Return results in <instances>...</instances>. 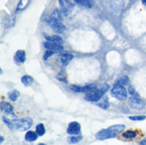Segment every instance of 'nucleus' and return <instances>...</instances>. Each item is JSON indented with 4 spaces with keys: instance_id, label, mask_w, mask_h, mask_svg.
I'll list each match as a JSON object with an SVG mask.
<instances>
[{
    "instance_id": "7c9ffc66",
    "label": "nucleus",
    "mask_w": 146,
    "mask_h": 145,
    "mask_svg": "<svg viewBox=\"0 0 146 145\" xmlns=\"http://www.w3.org/2000/svg\"><path fill=\"white\" fill-rule=\"evenodd\" d=\"M139 144H140L141 145H146V138H144V139H143Z\"/></svg>"
},
{
    "instance_id": "f3484780",
    "label": "nucleus",
    "mask_w": 146,
    "mask_h": 145,
    "mask_svg": "<svg viewBox=\"0 0 146 145\" xmlns=\"http://www.w3.org/2000/svg\"><path fill=\"white\" fill-rule=\"evenodd\" d=\"M73 58H74V56L72 54H70V53H63L61 56V62L65 67L68 63H70V62L73 60Z\"/></svg>"
},
{
    "instance_id": "6ab92c4d",
    "label": "nucleus",
    "mask_w": 146,
    "mask_h": 145,
    "mask_svg": "<svg viewBox=\"0 0 146 145\" xmlns=\"http://www.w3.org/2000/svg\"><path fill=\"white\" fill-rule=\"evenodd\" d=\"M33 81H34L33 78L32 76H30V75H24L21 78V83L25 86H27H27H30L31 85H33Z\"/></svg>"
},
{
    "instance_id": "1a4fd4ad",
    "label": "nucleus",
    "mask_w": 146,
    "mask_h": 145,
    "mask_svg": "<svg viewBox=\"0 0 146 145\" xmlns=\"http://www.w3.org/2000/svg\"><path fill=\"white\" fill-rule=\"evenodd\" d=\"M80 131H81L80 125V123H78L76 121L70 122L67 128V132L69 135H80Z\"/></svg>"
},
{
    "instance_id": "393cba45",
    "label": "nucleus",
    "mask_w": 146,
    "mask_h": 145,
    "mask_svg": "<svg viewBox=\"0 0 146 145\" xmlns=\"http://www.w3.org/2000/svg\"><path fill=\"white\" fill-rule=\"evenodd\" d=\"M97 105L99 108L103 109H108L110 108V103H109V100H108L107 97L104 98V99H103L100 103H98Z\"/></svg>"
},
{
    "instance_id": "2eb2a0df",
    "label": "nucleus",
    "mask_w": 146,
    "mask_h": 145,
    "mask_svg": "<svg viewBox=\"0 0 146 145\" xmlns=\"http://www.w3.org/2000/svg\"><path fill=\"white\" fill-rule=\"evenodd\" d=\"M62 21V12L58 9H55L53 10V12L51 13V15L48 20V23L50 21Z\"/></svg>"
},
{
    "instance_id": "a211bd4d",
    "label": "nucleus",
    "mask_w": 146,
    "mask_h": 145,
    "mask_svg": "<svg viewBox=\"0 0 146 145\" xmlns=\"http://www.w3.org/2000/svg\"><path fill=\"white\" fill-rule=\"evenodd\" d=\"M30 2H31V0H20L18 4H17L15 11L20 12V11H22V10L26 9L27 8V6L29 5Z\"/></svg>"
},
{
    "instance_id": "0eeeda50",
    "label": "nucleus",
    "mask_w": 146,
    "mask_h": 145,
    "mask_svg": "<svg viewBox=\"0 0 146 145\" xmlns=\"http://www.w3.org/2000/svg\"><path fill=\"white\" fill-rule=\"evenodd\" d=\"M48 24L50 25L51 30L57 34L62 33L66 29L64 24L62 23V21H53L49 22Z\"/></svg>"
},
{
    "instance_id": "9d476101",
    "label": "nucleus",
    "mask_w": 146,
    "mask_h": 145,
    "mask_svg": "<svg viewBox=\"0 0 146 145\" xmlns=\"http://www.w3.org/2000/svg\"><path fill=\"white\" fill-rule=\"evenodd\" d=\"M44 47L47 49V50H50L54 52H62L63 50V47L59 44H56V43H53V42H50V41H46L44 43Z\"/></svg>"
},
{
    "instance_id": "9b49d317",
    "label": "nucleus",
    "mask_w": 146,
    "mask_h": 145,
    "mask_svg": "<svg viewBox=\"0 0 146 145\" xmlns=\"http://www.w3.org/2000/svg\"><path fill=\"white\" fill-rule=\"evenodd\" d=\"M1 110H2V112H3L7 115L15 116V113H14V110H13V107L8 102L3 101L1 103Z\"/></svg>"
},
{
    "instance_id": "b1692460",
    "label": "nucleus",
    "mask_w": 146,
    "mask_h": 145,
    "mask_svg": "<svg viewBox=\"0 0 146 145\" xmlns=\"http://www.w3.org/2000/svg\"><path fill=\"white\" fill-rule=\"evenodd\" d=\"M8 97H9V98L11 101L15 102V101L17 100V98L20 97V92H19L18 91H16V90H14V91L9 92Z\"/></svg>"
},
{
    "instance_id": "6e6552de",
    "label": "nucleus",
    "mask_w": 146,
    "mask_h": 145,
    "mask_svg": "<svg viewBox=\"0 0 146 145\" xmlns=\"http://www.w3.org/2000/svg\"><path fill=\"white\" fill-rule=\"evenodd\" d=\"M98 86L96 85H89L85 86H79V85H71V90L75 92H82V93H88L90 91H94L97 89Z\"/></svg>"
},
{
    "instance_id": "39448f33",
    "label": "nucleus",
    "mask_w": 146,
    "mask_h": 145,
    "mask_svg": "<svg viewBox=\"0 0 146 145\" xmlns=\"http://www.w3.org/2000/svg\"><path fill=\"white\" fill-rule=\"evenodd\" d=\"M128 105L135 110H143L145 109V103L139 96H132L128 99Z\"/></svg>"
},
{
    "instance_id": "20e7f679",
    "label": "nucleus",
    "mask_w": 146,
    "mask_h": 145,
    "mask_svg": "<svg viewBox=\"0 0 146 145\" xmlns=\"http://www.w3.org/2000/svg\"><path fill=\"white\" fill-rule=\"evenodd\" d=\"M111 95L119 101H125L127 99V91L124 85L115 84L111 89Z\"/></svg>"
},
{
    "instance_id": "ddd939ff",
    "label": "nucleus",
    "mask_w": 146,
    "mask_h": 145,
    "mask_svg": "<svg viewBox=\"0 0 146 145\" xmlns=\"http://www.w3.org/2000/svg\"><path fill=\"white\" fill-rule=\"evenodd\" d=\"M110 7L114 11L120 12L124 7V1L123 0H110Z\"/></svg>"
},
{
    "instance_id": "cd10ccee",
    "label": "nucleus",
    "mask_w": 146,
    "mask_h": 145,
    "mask_svg": "<svg viewBox=\"0 0 146 145\" xmlns=\"http://www.w3.org/2000/svg\"><path fill=\"white\" fill-rule=\"evenodd\" d=\"M129 120L133 121H141L146 119V116L145 115H139V116H129L128 117Z\"/></svg>"
},
{
    "instance_id": "c85d7f7f",
    "label": "nucleus",
    "mask_w": 146,
    "mask_h": 145,
    "mask_svg": "<svg viewBox=\"0 0 146 145\" xmlns=\"http://www.w3.org/2000/svg\"><path fill=\"white\" fill-rule=\"evenodd\" d=\"M56 52H54V51H52V50H47L46 51H45V53H44V60H47L48 58H50L51 56H53L54 54H55Z\"/></svg>"
},
{
    "instance_id": "7ed1b4c3",
    "label": "nucleus",
    "mask_w": 146,
    "mask_h": 145,
    "mask_svg": "<svg viewBox=\"0 0 146 145\" xmlns=\"http://www.w3.org/2000/svg\"><path fill=\"white\" fill-rule=\"evenodd\" d=\"M13 128L20 131L25 132L27 131L33 126V120L31 118H21V119H14L12 120Z\"/></svg>"
},
{
    "instance_id": "dca6fc26",
    "label": "nucleus",
    "mask_w": 146,
    "mask_h": 145,
    "mask_svg": "<svg viewBox=\"0 0 146 145\" xmlns=\"http://www.w3.org/2000/svg\"><path fill=\"white\" fill-rule=\"evenodd\" d=\"M39 136L37 134L36 132H33V131H28L26 135H25V139L27 142H29V143H33V142H35L38 138Z\"/></svg>"
},
{
    "instance_id": "f257e3e1",
    "label": "nucleus",
    "mask_w": 146,
    "mask_h": 145,
    "mask_svg": "<svg viewBox=\"0 0 146 145\" xmlns=\"http://www.w3.org/2000/svg\"><path fill=\"white\" fill-rule=\"evenodd\" d=\"M125 127L126 126L124 125H121V124H117V125H114V126H109L106 129L100 130L95 135V138L98 140H101V141L102 140H106V139L116 138L119 134L123 132Z\"/></svg>"
},
{
    "instance_id": "f8f14e48",
    "label": "nucleus",
    "mask_w": 146,
    "mask_h": 145,
    "mask_svg": "<svg viewBox=\"0 0 146 145\" xmlns=\"http://www.w3.org/2000/svg\"><path fill=\"white\" fill-rule=\"evenodd\" d=\"M14 61L17 65L22 64L26 61V52L22 50H19L14 56Z\"/></svg>"
},
{
    "instance_id": "423d86ee",
    "label": "nucleus",
    "mask_w": 146,
    "mask_h": 145,
    "mask_svg": "<svg viewBox=\"0 0 146 145\" xmlns=\"http://www.w3.org/2000/svg\"><path fill=\"white\" fill-rule=\"evenodd\" d=\"M60 5V10L62 14L65 16H68L72 13L74 8V4L69 0H58Z\"/></svg>"
},
{
    "instance_id": "412c9836",
    "label": "nucleus",
    "mask_w": 146,
    "mask_h": 145,
    "mask_svg": "<svg viewBox=\"0 0 146 145\" xmlns=\"http://www.w3.org/2000/svg\"><path fill=\"white\" fill-rule=\"evenodd\" d=\"M123 138H127V139H133V138H135L138 137V132H134V131H131V130H128L127 132H125L123 134H122Z\"/></svg>"
},
{
    "instance_id": "a878e982",
    "label": "nucleus",
    "mask_w": 146,
    "mask_h": 145,
    "mask_svg": "<svg viewBox=\"0 0 146 145\" xmlns=\"http://www.w3.org/2000/svg\"><path fill=\"white\" fill-rule=\"evenodd\" d=\"M115 84H119V85H121L124 86L127 85L129 84V78L127 76H122L115 81Z\"/></svg>"
},
{
    "instance_id": "4be33fe9",
    "label": "nucleus",
    "mask_w": 146,
    "mask_h": 145,
    "mask_svg": "<svg viewBox=\"0 0 146 145\" xmlns=\"http://www.w3.org/2000/svg\"><path fill=\"white\" fill-rule=\"evenodd\" d=\"M35 132H37V134H38L39 137L44 136V133H45V127H44V125L42 124V123L37 125V126H36V131H35Z\"/></svg>"
},
{
    "instance_id": "473e14b6",
    "label": "nucleus",
    "mask_w": 146,
    "mask_h": 145,
    "mask_svg": "<svg viewBox=\"0 0 146 145\" xmlns=\"http://www.w3.org/2000/svg\"><path fill=\"white\" fill-rule=\"evenodd\" d=\"M142 3H143L144 5H145L146 6V0H142Z\"/></svg>"
},
{
    "instance_id": "aec40b11",
    "label": "nucleus",
    "mask_w": 146,
    "mask_h": 145,
    "mask_svg": "<svg viewBox=\"0 0 146 145\" xmlns=\"http://www.w3.org/2000/svg\"><path fill=\"white\" fill-rule=\"evenodd\" d=\"M74 2L85 8H92V4H93V1L92 0H74Z\"/></svg>"
},
{
    "instance_id": "5701e85b",
    "label": "nucleus",
    "mask_w": 146,
    "mask_h": 145,
    "mask_svg": "<svg viewBox=\"0 0 146 145\" xmlns=\"http://www.w3.org/2000/svg\"><path fill=\"white\" fill-rule=\"evenodd\" d=\"M82 138H83V137L81 135H71V137L68 138V141L70 144H77L80 141H81Z\"/></svg>"
},
{
    "instance_id": "2f4dec72",
    "label": "nucleus",
    "mask_w": 146,
    "mask_h": 145,
    "mask_svg": "<svg viewBox=\"0 0 146 145\" xmlns=\"http://www.w3.org/2000/svg\"><path fill=\"white\" fill-rule=\"evenodd\" d=\"M3 137L1 136V138H0V143H3Z\"/></svg>"
},
{
    "instance_id": "f03ea898",
    "label": "nucleus",
    "mask_w": 146,
    "mask_h": 145,
    "mask_svg": "<svg viewBox=\"0 0 146 145\" xmlns=\"http://www.w3.org/2000/svg\"><path fill=\"white\" fill-rule=\"evenodd\" d=\"M109 89H110V85L108 84H104L101 86H99L97 89H95L94 91L86 93V95L85 96V99L86 101H88V102L97 103L99 100H101V98L103 97L104 93Z\"/></svg>"
},
{
    "instance_id": "bb28decb",
    "label": "nucleus",
    "mask_w": 146,
    "mask_h": 145,
    "mask_svg": "<svg viewBox=\"0 0 146 145\" xmlns=\"http://www.w3.org/2000/svg\"><path fill=\"white\" fill-rule=\"evenodd\" d=\"M2 120H3V121L4 122V124L7 125V126H8L9 129H11V130L14 129V128H13V125H12V121L9 120V119H8L6 116H4V115L2 116Z\"/></svg>"
},
{
    "instance_id": "4468645a",
    "label": "nucleus",
    "mask_w": 146,
    "mask_h": 145,
    "mask_svg": "<svg viewBox=\"0 0 146 145\" xmlns=\"http://www.w3.org/2000/svg\"><path fill=\"white\" fill-rule=\"evenodd\" d=\"M44 36L47 39V41H50V42H53V43L59 44H62L63 42L62 38L59 35H49V34L44 33Z\"/></svg>"
},
{
    "instance_id": "c756f323",
    "label": "nucleus",
    "mask_w": 146,
    "mask_h": 145,
    "mask_svg": "<svg viewBox=\"0 0 146 145\" xmlns=\"http://www.w3.org/2000/svg\"><path fill=\"white\" fill-rule=\"evenodd\" d=\"M128 91H129V93L131 94V96H139V95L137 94V92L135 91V90H134V88H133V86H129Z\"/></svg>"
}]
</instances>
